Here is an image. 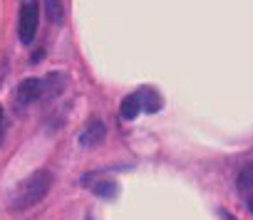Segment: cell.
I'll return each instance as SVG.
<instances>
[{"mask_svg":"<svg viewBox=\"0 0 253 220\" xmlns=\"http://www.w3.org/2000/svg\"><path fill=\"white\" fill-rule=\"evenodd\" d=\"M236 183H238V190H241V193L253 190V161H251V163H246V166L241 168V173H238Z\"/></svg>","mask_w":253,"mask_h":220,"instance_id":"obj_7","label":"cell"},{"mask_svg":"<svg viewBox=\"0 0 253 220\" xmlns=\"http://www.w3.org/2000/svg\"><path fill=\"white\" fill-rule=\"evenodd\" d=\"M122 119H134L139 112H142V101H139V96L137 94H129V96H124V101H122Z\"/></svg>","mask_w":253,"mask_h":220,"instance_id":"obj_6","label":"cell"},{"mask_svg":"<svg viewBox=\"0 0 253 220\" xmlns=\"http://www.w3.org/2000/svg\"><path fill=\"white\" fill-rule=\"evenodd\" d=\"M50 186H52V173L50 171H35L30 178H25L15 188V193L10 195V208L13 210L33 208L35 203H40L50 193Z\"/></svg>","mask_w":253,"mask_h":220,"instance_id":"obj_1","label":"cell"},{"mask_svg":"<svg viewBox=\"0 0 253 220\" xmlns=\"http://www.w3.org/2000/svg\"><path fill=\"white\" fill-rule=\"evenodd\" d=\"M221 218H223V220H236V218H231V215H228L226 210H221Z\"/></svg>","mask_w":253,"mask_h":220,"instance_id":"obj_11","label":"cell"},{"mask_svg":"<svg viewBox=\"0 0 253 220\" xmlns=\"http://www.w3.org/2000/svg\"><path fill=\"white\" fill-rule=\"evenodd\" d=\"M45 10H47L50 23H60L62 20V5H60V0H45Z\"/></svg>","mask_w":253,"mask_h":220,"instance_id":"obj_8","label":"cell"},{"mask_svg":"<svg viewBox=\"0 0 253 220\" xmlns=\"http://www.w3.org/2000/svg\"><path fill=\"white\" fill-rule=\"evenodd\" d=\"M104 134H107L104 124H102V122H92V124H89V126L80 134V144H82L84 149L97 146V144H102V141H104Z\"/></svg>","mask_w":253,"mask_h":220,"instance_id":"obj_4","label":"cell"},{"mask_svg":"<svg viewBox=\"0 0 253 220\" xmlns=\"http://www.w3.org/2000/svg\"><path fill=\"white\" fill-rule=\"evenodd\" d=\"M137 96H139V101H142V109L144 112H159L162 109V99H159V94L154 92V89H149V87H144V89H139L137 92Z\"/></svg>","mask_w":253,"mask_h":220,"instance_id":"obj_5","label":"cell"},{"mask_svg":"<svg viewBox=\"0 0 253 220\" xmlns=\"http://www.w3.org/2000/svg\"><path fill=\"white\" fill-rule=\"evenodd\" d=\"M3 134H5V112L0 106V141H3Z\"/></svg>","mask_w":253,"mask_h":220,"instance_id":"obj_10","label":"cell"},{"mask_svg":"<svg viewBox=\"0 0 253 220\" xmlns=\"http://www.w3.org/2000/svg\"><path fill=\"white\" fill-rule=\"evenodd\" d=\"M92 190H94L97 195H104V198H112V195H117V186H114V183H109V181L94 183V186H92Z\"/></svg>","mask_w":253,"mask_h":220,"instance_id":"obj_9","label":"cell"},{"mask_svg":"<svg viewBox=\"0 0 253 220\" xmlns=\"http://www.w3.org/2000/svg\"><path fill=\"white\" fill-rule=\"evenodd\" d=\"M42 94H45V84H42V79H25V82L18 87V92H15V96H18V101H20L23 106L35 104Z\"/></svg>","mask_w":253,"mask_h":220,"instance_id":"obj_3","label":"cell"},{"mask_svg":"<svg viewBox=\"0 0 253 220\" xmlns=\"http://www.w3.org/2000/svg\"><path fill=\"white\" fill-rule=\"evenodd\" d=\"M38 18H40V8L35 3H25L20 8V23H18V37L23 45L35 42L38 35Z\"/></svg>","mask_w":253,"mask_h":220,"instance_id":"obj_2","label":"cell"},{"mask_svg":"<svg viewBox=\"0 0 253 220\" xmlns=\"http://www.w3.org/2000/svg\"><path fill=\"white\" fill-rule=\"evenodd\" d=\"M248 210H251V213H253V198H251V200H248Z\"/></svg>","mask_w":253,"mask_h":220,"instance_id":"obj_12","label":"cell"}]
</instances>
